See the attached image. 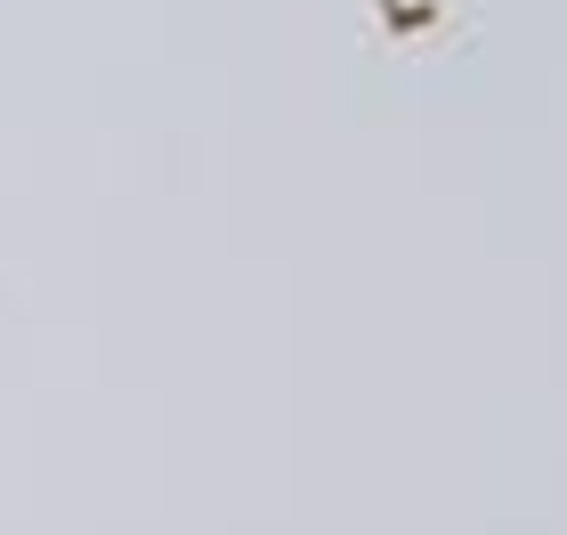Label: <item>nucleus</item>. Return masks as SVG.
I'll list each match as a JSON object with an SVG mask.
<instances>
[]
</instances>
